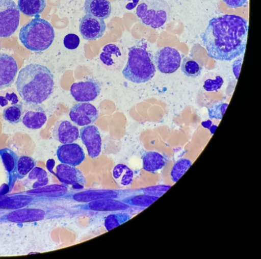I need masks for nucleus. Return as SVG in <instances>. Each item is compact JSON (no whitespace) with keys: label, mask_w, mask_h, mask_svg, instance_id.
Here are the masks:
<instances>
[{"label":"nucleus","mask_w":261,"mask_h":259,"mask_svg":"<svg viewBox=\"0 0 261 259\" xmlns=\"http://www.w3.org/2000/svg\"><path fill=\"white\" fill-rule=\"evenodd\" d=\"M248 29L244 18L226 15L211 19L200 37L210 58L230 61L244 53Z\"/></svg>","instance_id":"obj_1"},{"label":"nucleus","mask_w":261,"mask_h":259,"mask_svg":"<svg viewBox=\"0 0 261 259\" xmlns=\"http://www.w3.org/2000/svg\"><path fill=\"white\" fill-rule=\"evenodd\" d=\"M54 76L46 66L31 64L19 72L16 82L17 90L26 102L41 104L53 93Z\"/></svg>","instance_id":"obj_2"},{"label":"nucleus","mask_w":261,"mask_h":259,"mask_svg":"<svg viewBox=\"0 0 261 259\" xmlns=\"http://www.w3.org/2000/svg\"><path fill=\"white\" fill-rule=\"evenodd\" d=\"M128 61L122 74L128 81L140 84L153 78L155 68L150 56L143 46L135 45L128 49Z\"/></svg>","instance_id":"obj_3"},{"label":"nucleus","mask_w":261,"mask_h":259,"mask_svg":"<svg viewBox=\"0 0 261 259\" xmlns=\"http://www.w3.org/2000/svg\"><path fill=\"white\" fill-rule=\"evenodd\" d=\"M55 32L52 25L47 21L36 18L20 30L19 39L29 50L41 52L48 49L53 43Z\"/></svg>","instance_id":"obj_4"},{"label":"nucleus","mask_w":261,"mask_h":259,"mask_svg":"<svg viewBox=\"0 0 261 259\" xmlns=\"http://www.w3.org/2000/svg\"><path fill=\"white\" fill-rule=\"evenodd\" d=\"M29 207L13 210L0 217V223H23L65 217L72 213V210L57 207L34 204Z\"/></svg>","instance_id":"obj_5"},{"label":"nucleus","mask_w":261,"mask_h":259,"mask_svg":"<svg viewBox=\"0 0 261 259\" xmlns=\"http://www.w3.org/2000/svg\"><path fill=\"white\" fill-rule=\"evenodd\" d=\"M170 12V7L165 0H142L136 9L139 22L153 29L163 27Z\"/></svg>","instance_id":"obj_6"},{"label":"nucleus","mask_w":261,"mask_h":259,"mask_svg":"<svg viewBox=\"0 0 261 259\" xmlns=\"http://www.w3.org/2000/svg\"><path fill=\"white\" fill-rule=\"evenodd\" d=\"M138 189L134 190H86L74 193H69L64 199H70L73 201L87 203L90 201L105 199H121L126 197L138 194Z\"/></svg>","instance_id":"obj_7"},{"label":"nucleus","mask_w":261,"mask_h":259,"mask_svg":"<svg viewBox=\"0 0 261 259\" xmlns=\"http://www.w3.org/2000/svg\"><path fill=\"white\" fill-rule=\"evenodd\" d=\"M20 13L13 0H0V38H8L17 30Z\"/></svg>","instance_id":"obj_8"},{"label":"nucleus","mask_w":261,"mask_h":259,"mask_svg":"<svg viewBox=\"0 0 261 259\" xmlns=\"http://www.w3.org/2000/svg\"><path fill=\"white\" fill-rule=\"evenodd\" d=\"M158 70L164 74H171L180 67L181 56L175 49L165 47L159 50L155 57Z\"/></svg>","instance_id":"obj_9"},{"label":"nucleus","mask_w":261,"mask_h":259,"mask_svg":"<svg viewBox=\"0 0 261 259\" xmlns=\"http://www.w3.org/2000/svg\"><path fill=\"white\" fill-rule=\"evenodd\" d=\"M74 99L80 102L94 101L101 92L100 83L94 79H87L85 82L73 84L70 89Z\"/></svg>","instance_id":"obj_10"},{"label":"nucleus","mask_w":261,"mask_h":259,"mask_svg":"<svg viewBox=\"0 0 261 259\" xmlns=\"http://www.w3.org/2000/svg\"><path fill=\"white\" fill-rule=\"evenodd\" d=\"M47 120L44 109L39 104L26 102L23 103L22 122L30 130H39Z\"/></svg>","instance_id":"obj_11"},{"label":"nucleus","mask_w":261,"mask_h":259,"mask_svg":"<svg viewBox=\"0 0 261 259\" xmlns=\"http://www.w3.org/2000/svg\"><path fill=\"white\" fill-rule=\"evenodd\" d=\"M70 117L75 124L82 126L94 124L99 117L95 106L89 102H80L70 110Z\"/></svg>","instance_id":"obj_12"},{"label":"nucleus","mask_w":261,"mask_h":259,"mask_svg":"<svg viewBox=\"0 0 261 259\" xmlns=\"http://www.w3.org/2000/svg\"><path fill=\"white\" fill-rule=\"evenodd\" d=\"M106 25L104 20L86 14L80 22V32L86 40H98L104 35Z\"/></svg>","instance_id":"obj_13"},{"label":"nucleus","mask_w":261,"mask_h":259,"mask_svg":"<svg viewBox=\"0 0 261 259\" xmlns=\"http://www.w3.org/2000/svg\"><path fill=\"white\" fill-rule=\"evenodd\" d=\"M56 170V176L63 184L77 190L84 188L85 177L75 166L62 163L57 166Z\"/></svg>","instance_id":"obj_14"},{"label":"nucleus","mask_w":261,"mask_h":259,"mask_svg":"<svg viewBox=\"0 0 261 259\" xmlns=\"http://www.w3.org/2000/svg\"><path fill=\"white\" fill-rule=\"evenodd\" d=\"M83 143L86 146L88 154L92 159L98 157L101 151L102 140L97 127L93 125H86L80 130Z\"/></svg>","instance_id":"obj_15"},{"label":"nucleus","mask_w":261,"mask_h":259,"mask_svg":"<svg viewBox=\"0 0 261 259\" xmlns=\"http://www.w3.org/2000/svg\"><path fill=\"white\" fill-rule=\"evenodd\" d=\"M75 209L83 211L95 212H115L131 210L132 206L117 199H105L94 200L74 206Z\"/></svg>","instance_id":"obj_16"},{"label":"nucleus","mask_w":261,"mask_h":259,"mask_svg":"<svg viewBox=\"0 0 261 259\" xmlns=\"http://www.w3.org/2000/svg\"><path fill=\"white\" fill-rule=\"evenodd\" d=\"M18 71V67L15 59L7 54L0 53V90L12 86Z\"/></svg>","instance_id":"obj_17"},{"label":"nucleus","mask_w":261,"mask_h":259,"mask_svg":"<svg viewBox=\"0 0 261 259\" xmlns=\"http://www.w3.org/2000/svg\"><path fill=\"white\" fill-rule=\"evenodd\" d=\"M57 155L62 163L73 166L81 165L85 159L83 149L80 145L74 143L59 146Z\"/></svg>","instance_id":"obj_18"},{"label":"nucleus","mask_w":261,"mask_h":259,"mask_svg":"<svg viewBox=\"0 0 261 259\" xmlns=\"http://www.w3.org/2000/svg\"><path fill=\"white\" fill-rule=\"evenodd\" d=\"M53 134L54 138L63 144L73 143L80 137L78 127L67 120L58 121L53 129Z\"/></svg>","instance_id":"obj_19"},{"label":"nucleus","mask_w":261,"mask_h":259,"mask_svg":"<svg viewBox=\"0 0 261 259\" xmlns=\"http://www.w3.org/2000/svg\"><path fill=\"white\" fill-rule=\"evenodd\" d=\"M28 195L39 197L44 200H59L68 195V186L65 185L54 184L45 186L37 189H33L23 193Z\"/></svg>","instance_id":"obj_20"},{"label":"nucleus","mask_w":261,"mask_h":259,"mask_svg":"<svg viewBox=\"0 0 261 259\" xmlns=\"http://www.w3.org/2000/svg\"><path fill=\"white\" fill-rule=\"evenodd\" d=\"M41 200H43L39 197L22 193L8 196L0 200V209L16 210L30 206Z\"/></svg>","instance_id":"obj_21"},{"label":"nucleus","mask_w":261,"mask_h":259,"mask_svg":"<svg viewBox=\"0 0 261 259\" xmlns=\"http://www.w3.org/2000/svg\"><path fill=\"white\" fill-rule=\"evenodd\" d=\"M1 157L6 169L9 175V188L11 191L18 178L17 163L18 156L12 150L6 148L0 149Z\"/></svg>","instance_id":"obj_22"},{"label":"nucleus","mask_w":261,"mask_h":259,"mask_svg":"<svg viewBox=\"0 0 261 259\" xmlns=\"http://www.w3.org/2000/svg\"><path fill=\"white\" fill-rule=\"evenodd\" d=\"M84 9L86 14L103 20L109 18L112 13L109 0H86Z\"/></svg>","instance_id":"obj_23"},{"label":"nucleus","mask_w":261,"mask_h":259,"mask_svg":"<svg viewBox=\"0 0 261 259\" xmlns=\"http://www.w3.org/2000/svg\"><path fill=\"white\" fill-rule=\"evenodd\" d=\"M143 169L150 173H155L163 169L167 160L162 154L155 151L145 152L142 156Z\"/></svg>","instance_id":"obj_24"},{"label":"nucleus","mask_w":261,"mask_h":259,"mask_svg":"<svg viewBox=\"0 0 261 259\" xmlns=\"http://www.w3.org/2000/svg\"><path fill=\"white\" fill-rule=\"evenodd\" d=\"M18 4L20 11L31 17L42 14L46 7V0H19Z\"/></svg>","instance_id":"obj_25"},{"label":"nucleus","mask_w":261,"mask_h":259,"mask_svg":"<svg viewBox=\"0 0 261 259\" xmlns=\"http://www.w3.org/2000/svg\"><path fill=\"white\" fill-rule=\"evenodd\" d=\"M113 177L116 183L120 186L126 187L131 185L134 180L133 171L123 164L115 166L112 172Z\"/></svg>","instance_id":"obj_26"},{"label":"nucleus","mask_w":261,"mask_h":259,"mask_svg":"<svg viewBox=\"0 0 261 259\" xmlns=\"http://www.w3.org/2000/svg\"><path fill=\"white\" fill-rule=\"evenodd\" d=\"M159 198L144 194L133 195L121 199L123 202L135 208L145 209L149 206Z\"/></svg>","instance_id":"obj_27"},{"label":"nucleus","mask_w":261,"mask_h":259,"mask_svg":"<svg viewBox=\"0 0 261 259\" xmlns=\"http://www.w3.org/2000/svg\"><path fill=\"white\" fill-rule=\"evenodd\" d=\"M193 164L189 159L181 158L172 166L170 171V177L172 184L176 183L186 173Z\"/></svg>","instance_id":"obj_28"},{"label":"nucleus","mask_w":261,"mask_h":259,"mask_svg":"<svg viewBox=\"0 0 261 259\" xmlns=\"http://www.w3.org/2000/svg\"><path fill=\"white\" fill-rule=\"evenodd\" d=\"M121 57L119 48L115 44H110L104 47L100 59L105 65L112 66L116 64Z\"/></svg>","instance_id":"obj_29"},{"label":"nucleus","mask_w":261,"mask_h":259,"mask_svg":"<svg viewBox=\"0 0 261 259\" xmlns=\"http://www.w3.org/2000/svg\"><path fill=\"white\" fill-rule=\"evenodd\" d=\"M23 102L9 106L3 111L4 118L12 124H16L22 121Z\"/></svg>","instance_id":"obj_30"},{"label":"nucleus","mask_w":261,"mask_h":259,"mask_svg":"<svg viewBox=\"0 0 261 259\" xmlns=\"http://www.w3.org/2000/svg\"><path fill=\"white\" fill-rule=\"evenodd\" d=\"M36 166V161L31 157H19L17 163V177L21 179L24 178Z\"/></svg>","instance_id":"obj_31"},{"label":"nucleus","mask_w":261,"mask_h":259,"mask_svg":"<svg viewBox=\"0 0 261 259\" xmlns=\"http://www.w3.org/2000/svg\"><path fill=\"white\" fill-rule=\"evenodd\" d=\"M130 215L127 213H117L109 215L105 219V226L107 231L115 228L129 220Z\"/></svg>","instance_id":"obj_32"},{"label":"nucleus","mask_w":261,"mask_h":259,"mask_svg":"<svg viewBox=\"0 0 261 259\" xmlns=\"http://www.w3.org/2000/svg\"><path fill=\"white\" fill-rule=\"evenodd\" d=\"M29 178L31 180H36L35 183L32 185L33 189L44 187L49 183L47 172L40 167H35L30 172Z\"/></svg>","instance_id":"obj_33"},{"label":"nucleus","mask_w":261,"mask_h":259,"mask_svg":"<svg viewBox=\"0 0 261 259\" xmlns=\"http://www.w3.org/2000/svg\"><path fill=\"white\" fill-rule=\"evenodd\" d=\"M181 69L187 76L195 78L201 74L202 68L194 60L186 58L183 60Z\"/></svg>","instance_id":"obj_34"},{"label":"nucleus","mask_w":261,"mask_h":259,"mask_svg":"<svg viewBox=\"0 0 261 259\" xmlns=\"http://www.w3.org/2000/svg\"><path fill=\"white\" fill-rule=\"evenodd\" d=\"M172 185L161 184L138 189L139 194H144L157 197H161L165 194Z\"/></svg>","instance_id":"obj_35"},{"label":"nucleus","mask_w":261,"mask_h":259,"mask_svg":"<svg viewBox=\"0 0 261 259\" xmlns=\"http://www.w3.org/2000/svg\"><path fill=\"white\" fill-rule=\"evenodd\" d=\"M228 106L227 103L223 102H219L214 104L208 109L210 118L211 119H222Z\"/></svg>","instance_id":"obj_36"},{"label":"nucleus","mask_w":261,"mask_h":259,"mask_svg":"<svg viewBox=\"0 0 261 259\" xmlns=\"http://www.w3.org/2000/svg\"><path fill=\"white\" fill-rule=\"evenodd\" d=\"M223 84V79L221 76H217L214 80L210 79L205 81L203 88L207 92H217L221 89Z\"/></svg>","instance_id":"obj_37"},{"label":"nucleus","mask_w":261,"mask_h":259,"mask_svg":"<svg viewBox=\"0 0 261 259\" xmlns=\"http://www.w3.org/2000/svg\"><path fill=\"white\" fill-rule=\"evenodd\" d=\"M80 44V39L78 36L70 34L66 36L64 40L65 47L69 50L77 49Z\"/></svg>","instance_id":"obj_38"},{"label":"nucleus","mask_w":261,"mask_h":259,"mask_svg":"<svg viewBox=\"0 0 261 259\" xmlns=\"http://www.w3.org/2000/svg\"><path fill=\"white\" fill-rule=\"evenodd\" d=\"M19 102V99L17 95L13 93L10 94L7 93L6 97L0 96V106L5 107L11 103V106L17 104Z\"/></svg>","instance_id":"obj_39"},{"label":"nucleus","mask_w":261,"mask_h":259,"mask_svg":"<svg viewBox=\"0 0 261 259\" xmlns=\"http://www.w3.org/2000/svg\"><path fill=\"white\" fill-rule=\"evenodd\" d=\"M226 5L230 8L236 9L244 6L247 0H223Z\"/></svg>","instance_id":"obj_40"},{"label":"nucleus","mask_w":261,"mask_h":259,"mask_svg":"<svg viewBox=\"0 0 261 259\" xmlns=\"http://www.w3.org/2000/svg\"><path fill=\"white\" fill-rule=\"evenodd\" d=\"M242 62L243 58L242 59L241 58L235 61L232 65L233 72L237 80H238L239 78V75L242 66Z\"/></svg>","instance_id":"obj_41"},{"label":"nucleus","mask_w":261,"mask_h":259,"mask_svg":"<svg viewBox=\"0 0 261 259\" xmlns=\"http://www.w3.org/2000/svg\"><path fill=\"white\" fill-rule=\"evenodd\" d=\"M201 124L204 127L209 129L212 134H214L216 129L217 128V126L213 125L212 121L210 120L203 122Z\"/></svg>","instance_id":"obj_42"},{"label":"nucleus","mask_w":261,"mask_h":259,"mask_svg":"<svg viewBox=\"0 0 261 259\" xmlns=\"http://www.w3.org/2000/svg\"><path fill=\"white\" fill-rule=\"evenodd\" d=\"M125 1L130 2L126 6V9L127 10L131 11L134 9L138 5L140 0H125Z\"/></svg>","instance_id":"obj_43"}]
</instances>
